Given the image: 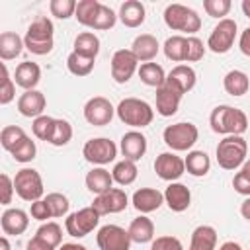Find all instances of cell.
I'll list each match as a JSON object with an SVG mask.
<instances>
[{"instance_id":"1","label":"cell","mask_w":250,"mask_h":250,"mask_svg":"<svg viewBox=\"0 0 250 250\" xmlns=\"http://www.w3.org/2000/svg\"><path fill=\"white\" fill-rule=\"evenodd\" d=\"M209 125L219 135H242L248 129V117L242 109L232 105H217L209 115Z\"/></svg>"},{"instance_id":"2","label":"cell","mask_w":250,"mask_h":250,"mask_svg":"<svg viewBox=\"0 0 250 250\" xmlns=\"http://www.w3.org/2000/svg\"><path fill=\"white\" fill-rule=\"evenodd\" d=\"M53 35H55L53 21L47 16H39L29 23V27L25 31V37H23V45L33 55H47L55 47Z\"/></svg>"},{"instance_id":"3","label":"cell","mask_w":250,"mask_h":250,"mask_svg":"<svg viewBox=\"0 0 250 250\" xmlns=\"http://www.w3.org/2000/svg\"><path fill=\"white\" fill-rule=\"evenodd\" d=\"M115 113H117L121 123L129 125L133 129L148 127L154 119V109L150 107L148 102H145L141 98H123L117 104Z\"/></svg>"},{"instance_id":"4","label":"cell","mask_w":250,"mask_h":250,"mask_svg":"<svg viewBox=\"0 0 250 250\" xmlns=\"http://www.w3.org/2000/svg\"><path fill=\"white\" fill-rule=\"evenodd\" d=\"M217 162L223 170H236L246 162L248 154V143L242 135H227L217 145Z\"/></svg>"},{"instance_id":"5","label":"cell","mask_w":250,"mask_h":250,"mask_svg":"<svg viewBox=\"0 0 250 250\" xmlns=\"http://www.w3.org/2000/svg\"><path fill=\"white\" fill-rule=\"evenodd\" d=\"M164 23L172 31H182L191 37L195 31H199L201 18L197 16L195 10H191L184 4H168L164 10Z\"/></svg>"},{"instance_id":"6","label":"cell","mask_w":250,"mask_h":250,"mask_svg":"<svg viewBox=\"0 0 250 250\" xmlns=\"http://www.w3.org/2000/svg\"><path fill=\"white\" fill-rule=\"evenodd\" d=\"M162 139L166 143L168 148H172L174 152H184V150H191V146L197 143L199 139V131L193 123L189 121H180L174 125H168L162 133Z\"/></svg>"},{"instance_id":"7","label":"cell","mask_w":250,"mask_h":250,"mask_svg":"<svg viewBox=\"0 0 250 250\" xmlns=\"http://www.w3.org/2000/svg\"><path fill=\"white\" fill-rule=\"evenodd\" d=\"M14 189H16V193L23 201H29V203L41 199L43 193H45L41 174L35 168H21V170H18L16 176H14Z\"/></svg>"},{"instance_id":"8","label":"cell","mask_w":250,"mask_h":250,"mask_svg":"<svg viewBox=\"0 0 250 250\" xmlns=\"http://www.w3.org/2000/svg\"><path fill=\"white\" fill-rule=\"evenodd\" d=\"M100 213L90 205V207H82V209H78V211H74V213H70L68 217H66V221H64V229H66V232L70 234V236H74V238H84V236H88L96 227H98V223H100Z\"/></svg>"},{"instance_id":"9","label":"cell","mask_w":250,"mask_h":250,"mask_svg":"<svg viewBox=\"0 0 250 250\" xmlns=\"http://www.w3.org/2000/svg\"><path fill=\"white\" fill-rule=\"evenodd\" d=\"M82 156L94 164V166H105L109 162L115 160L117 156V146L111 139H105V137H96V139H90L84 143L82 146Z\"/></svg>"},{"instance_id":"10","label":"cell","mask_w":250,"mask_h":250,"mask_svg":"<svg viewBox=\"0 0 250 250\" xmlns=\"http://www.w3.org/2000/svg\"><path fill=\"white\" fill-rule=\"evenodd\" d=\"M234 39H236V21L230 18L219 20V23L213 27V31L207 39V49L217 55H225L232 49Z\"/></svg>"},{"instance_id":"11","label":"cell","mask_w":250,"mask_h":250,"mask_svg":"<svg viewBox=\"0 0 250 250\" xmlns=\"http://www.w3.org/2000/svg\"><path fill=\"white\" fill-rule=\"evenodd\" d=\"M96 242L100 250H131V236L129 230H125L119 225H104L98 234Z\"/></svg>"},{"instance_id":"12","label":"cell","mask_w":250,"mask_h":250,"mask_svg":"<svg viewBox=\"0 0 250 250\" xmlns=\"http://www.w3.org/2000/svg\"><path fill=\"white\" fill-rule=\"evenodd\" d=\"M139 70V59L131 49H119L111 57V78L117 84H125Z\"/></svg>"},{"instance_id":"13","label":"cell","mask_w":250,"mask_h":250,"mask_svg":"<svg viewBox=\"0 0 250 250\" xmlns=\"http://www.w3.org/2000/svg\"><path fill=\"white\" fill-rule=\"evenodd\" d=\"M113 115H115V107L104 96H94L84 105V119L90 125H94V127L109 125L111 119H113Z\"/></svg>"},{"instance_id":"14","label":"cell","mask_w":250,"mask_h":250,"mask_svg":"<svg viewBox=\"0 0 250 250\" xmlns=\"http://www.w3.org/2000/svg\"><path fill=\"white\" fill-rule=\"evenodd\" d=\"M129 205V197L125 193V189L121 188H111L105 193H100L94 197L92 207L100 213V215H113V213H121L125 211Z\"/></svg>"},{"instance_id":"15","label":"cell","mask_w":250,"mask_h":250,"mask_svg":"<svg viewBox=\"0 0 250 250\" xmlns=\"http://www.w3.org/2000/svg\"><path fill=\"white\" fill-rule=\"evenodd\" d=\"M154 172L164 182H176L186 172V162L176 152H160L154 160Z\"/></svg>"},{"instance_id":"16","label":"cell","mask_w":250,"mask_h":250,"mask_svg":"<svg viewBox=\"0 0 250 250\" xmlns=\"http://www.w3.org/2000/svg\"><path fill=\"white\" fill-rule=\"evenodd\" d=\"M0 227L6 236H18L23 234L29 227V215L23 209L8 207L0 217Z\"/></svg>"},{"instance_id":"17","label":"cell","mask_w":250,"mask_h":250,"mask_svg":"<svg viewBox=\"0 0 250 250\" xmlns=\"http://www.w3.org/2000/svg\"><path fill=\"white\" fill-rule=\"evenodd\" d=\"M197 82V74L191 66L188 64H176L168 74H166V84L172 86L174 90H178L182 96L188 94L189 90H193Z\"/></svg>"},{"instance_id":"18","label":"cell","mask_w":250,"mask_h":250,"mask_svg":"<svg viewBox=\"0 0 250 250\" xmlns=\"http://www.w3.org/2000/svg\"><path fill=\"white\" fill-rule=\"evenodd\" d=\"M119 148H121V154L127 158V160H141L146 152V137L137 131V129H131L127 131L123 137H121V143H119Z\"/></svg>"},{"instance_id":"19","label":"cell","mask_w":250,"mask_h":250,"mask_svg":"<svg viewBox=\"0 0 250 250\" xmlns=\"http://www.w3.org/2000/svg\"><path fill=\"white\" fill-rule=\"evenodd\" d=\"M131 203L141 215H146V213L160 209V205L164 203V193L158 191L156 188H141L133 193Z\"/></svg>"},{"instance_id":"20","label":"cell","mask_w":250,"mask_h":250,"mask_svg":"<svg viewBox=\"0 0 250 250\" xmlns=\"http://www.w3.org/2000/svg\"><path fill=\"white\" fill-rule=\"evenodd\" d=\"M47 107V100H45V94L39 92V90H25L20 98H18V111L23 115V117H39L43 115Z\"/></svg>"},{"instance_id":"21","label":"cell","mask_w":250,"mask_h":250,"mask_svg":"<svg viewBox=\"0 0 250 250\" xmlns=\"http://www.w3.org/2000/svg\"><path fill=\"white\" fill-rule=\"evenodd\" d=\"M164 203L174 213L186 211L189 207V203H191V191H189V188L184 186V184H180V182H170L168 188L164 189Z\"/></svg>"},{"instance_id":"22","label":"cell","mask_w":250,"mask_h":250,"mask_svg":"<svg viewBox=\"0 0 250 250\" xmlns=\"http://www.w3.org/2000/svg\"><path fill=\"white\" fill-rule=\"evenodd\" d=\"M182 102V94L178 90H174L172 86H168L164 82V86L156 88V113L162 117H172Z\"/></svg>"},{"instance_id":"23","label":"cell","mask_w":250,"mask_h":250,"mask_svg":"<svg viewBox=\"0 0 250 250\" xmlns=\"http://www.w3.org/2000/svg\"><path fill=\"white\" fill-rule=\"evenodd\" d=\"M41 80V68L37 62L33 61H23L16 66V72H14V82L23 88V90H35V86L39 84Z\"/></svg>"},{"instance_id":"24","label":"cell","mask_w":250,"mask_h":250,"mask_svg":"<svg viewBox=\"0 0 250 250\" xmlns=\"http://www.w3.org/2000/svg\"><path fill=\"white\" fill-rule=\"evenodd\" d=\"M158 49H160L158 39L154 35H150V33L137 35L135 41H133V45H131V51L139 59V62H150L158 55Z\"/></svg>"},{"instance_id":"25","label":"cell","mask_w":250,"mask_h":250,"mask_svg":"<svg viewBox=\"0 0 250 250\" xmlns=\"http://www.w3.org/2000/svg\"><path fill=\"white\" fill-rule=\"evenodd\" d=\"M117 18L121 20V23L125 27H139V25H143V21L146 18L145 4L139 0H125L119 8Z\"/></svg>"},{"instance_id":"26","label":"cell","mask_w":250,"mask_h":250,"mask_svg":"<svg viewBox=\"0 0 250 250\" xmlns=\"http://www.w3.org/2000/svg\"><path fill=\"white\" fill-rule=\"evenodd\" d=\"M84 182H86V188H88L92 193H96V195L105 193L107 189L113 188V176H111V172L105 170L104 166H94V168L86 174Z\"/></svg>"},{"instance_id":"27","label":"cell","mask_w":250,"mask_h":250,"mask_svg":"<svg viewBox=\"0 0 250 250\" xmlns=\"http://www.w3.org/2000/svg\"><path fill=\"white\" fill-rule=\"evenodd\" d=\"M127 230H129L131 240L137 242V244H146V242L154 240V225H152V221L146 215L135 217Z\"/></svg>"},{"instance_id":"28","label":"cell","mask_w":250,"mask_h":250,"mask_svg":"<svg viewBox=\"0 0 250 250\" xmlns=\"http://www.w3.org/2000/svg\"><path fill=\"white\" fill-rule=\"evenodd\" d=\"M217 246V230L211 225H199L191 232L188 250H215Z\"/></svg>"},{"instance_id":"29","label":"cell","mask_w":250,"mask_h":250,"mask_svg":"<svg viewBox=\"0 0 250 250\" xmlns=\"http://www.w3.org/2000/svg\"><path fill=\"white\" fill-rule=\"evenodd\" d=\"M23 39L14 33V31H4L0 33V59L2 61H12L21 55L23 51Z\"/></svg>"},{"instance_id":"30","label":"cell","mask_w":250,"mask_h":250,"mask_svg":"<svg viewBox=\"0 0 250 250\" xmlns=\"http://www.w3.org/2000/svg\"><path fill=\"white\" fill-rule=\"evenodd\" d=\"M223 86H225V92L230 94V96H244L250 88V80H248V74L234 68V70H229L223 78Z\"/></svg>"},{"instance_id":"31","label":"cell","mask_w":250,"mask_h":250,"mask_svg":"<svg viewBox=\"0 0 250 250\" xmlns=\"http://www.w3.org/2000/svg\"><path fill=\"white\" fill-rule=\"evenodd\" d=\"M184 162H186V172L195 178H201L211 170V160L205 150H189Z\"/></svg>"},{"instance_id":"32","label":"cell","mask_w":250,"mask_h":250,"mask_svg":"<svg viewBox=\"0 0 250 250\" xmlns=\"http://www.w3.org/2000/svg\"><path fill=\"white\" fill-rule=\"evenodd\" d=\"M74 53L96 61V57H98V53H100V39H98V35L92 33V31H82V33H78L76 39H74Z\"/></svg>"},{"instance_id":"33","label":"cell","mask_w":250,"mask_h":250,"mask_svg":"<svg viewBox=\"0 0 250 250\" xmlns=\"http://www.w3.org/2000/svg\"><path fill=\"white\" fill-rule=\"evenodd\" d=\"M137 72H139L141 82L146 84V86H150V88H160L166 82V72L156 62H143Z\"/></svg>"},{"instance_id":"34","label":"cell","mask_w":250,"mask_h":250,"mask_svg":"<svg viewBox=\"0 0 250 250\" xmlns=\"http://www.w3.org/2000/svg\"><path fill=\"white\" fill-rule=\"evenodd\" d=\"M164 55L172 62H184L188 53V37L184 35H172L164 41Z\"/></svg>"},{"instance_id":"35","label":"cell","mask_w":250,"mask_h":250,"mask_svg":"<svg viewBox=\"0 0 250 250\" xmlns=\"http://www.w3.org/2000/svg\"><path fill=\"white\" fill-rule=\"evenodd\" d=\"M100 8H102V2H98V0H80L76 4L74 18H76V21L80 25L92 27L94 25V20H96V16L100 12Z\"/></svg>"},{"instance_id":"36","label":"cell","mask_w":250,"mask_h":250,"mask_svg":"<svg viewBox=\"0 0 250 250\" xmlns=\"http://www.w3.org/2000/svg\"><path fill=\"white\" fill-rule=\"evenodd\" d=\"M137 174H139L137 164H135L133 160H127V158L115 162V166H113V170H111L113 182H117L119 186H129V184H133V182L137 180Z\"/></svg>"},{"instance_id":"37","label":"cell","mask_w":250,"mask_h":250,"mask_svg":"<svg viewBox=\"0 0 250 250\" xmlns=\"http://www.w3.org/2000/svg\"><path fill=\"white\" fill-rule=\"evenodd\" d=\"M94 59H88V57H82V55H78V53H70L68 57H66V68H68V72L70 74H74V76H88L92 70H94Z\"/></svg>"},{"instance_id":"38","label":"cell","mask_w":250,"mask_h":250,"mask_svg":"<svg viewBox=\"0 0 250 250\" xmlns=\"http://www.w3.org/2000/svg\"><path fill=\"white\" fill-rule=\"evenodd\" d=\"M35 236L41 238V240H45V242L51 244L53 248H57V246L62 244V229H61V225L55 223V221H47V223H43V225L37 229Z\"/></svg>"},{"instance_id":"39","label":"cell","mask_w":250,"mask_h":250,"mask_svg":"<svg viewBox=\"0 0 250 250\" xmlns=\"http://www.w3.org/2000/svg\"><path fill=\"white\" fill-rule=\"evenodd\" d=\"M25 137H27V135H25V131H23L21 127H18V125H6V127L0 131V145H2L4 150L12 152Z\"/></svg>"},{"instance_id":"40","label":"cell","mask_w":250,"mask_h":250,"mask_svg":"<svg viewBox=\"0 0 250 250\" xmlns=\"http://www.w3.org/2000/svg\"><path fill=\"white\" fill-rule=\"evenodd\" d=\"M72 139V125L66 119H55L53 135L49 139V145L53 146H64Z\"/></svg>"},{"instance_id":"41","label":"cell","mask_w":250,"mask_h":250,"mask_svg":"<svg viewBox=\"0 0 250 250\" xmlns=\"http://www.w3.org/2000/svg\"><path fill=\"white\" fill-rule=\"evenodd\" d=\"M53 127H55V117L45 115V113L39 115V117H35L33 123H31L33 135H35L39 141H45V143H49V139H51V135H53Z\"/></svg>"},{"instance_id":"42","label":"cell","mask_w":250,"mask_h":250,"mask_svg":"<svg viewBox=\"0 0 250 250\" xmlns=\"http://www.w3.org/2000/svg\"><path fill=\"white\" fill-rule=\"evenodd\" d=\"M0 68H2V80H0V104H2V105H8V104L16 98V82H14V78H10V72H8L6 62H2Z\"/></svg>"},{"instance_id":"43","label":"cell","mask_w":250,"mask_h":250,"mask_svg":"<svg viewBox=\"0 0 250 250\" xmlns=\"http://www.w3.org/2000/svg\"><path fill=\"white\" fill-rule=\"evenodd\" d=\"M12 156H14V160L16 162H21V164H25V162H31L33 158H35V154H37V146H35V141H31V137H25L12 152H10Z\"/></svg>"},{"instance_id":"44","label":"cell","mask_w":250,"mask_h":250,"mask_svg":"<svg viewBox=\"0 0 250 250\" xmlns=\"http://www.w3.org/2000/svg\"><path fill=\"white\" fill-rule=\"evenodd\" d=\"M49 209H51V215L53 217H64L68 213V207H70V201L66 195L59 193V191H53V193H47L45 197Z\"/></svg>"},{"instance_id":"45","label":"cell","mask_w":250,"mask_h":250,"mask_svg":"<svg viewBox=\"0 0 250 250\" xmlns=\"http://www.w3.org/2000/svg\"><path fill=\"white\" fill-rule=\"evenodd\" d=\"M76 4H78L76 0H51L49 10H51V16H55L59 20H68L74 16Z\"/></svg>"},{"instance_id":"46","label":"cell","mask_w":250,"mask_h":250,"mask_svg":"<svg viewBox=\"0 0 250 250\" xmlns=\"http://www.w3.org/2000/svg\"><path fill=\"white\" fill-rule=\"evenodd\" d=\"M115 21H117V14H115V12H113L109 6L102 4L100 12H98V16H96V20H94V25H92V29H98V31H105V29H111V27L115 25Z\"/></svg>"},{"instance_id":"47","label":"cell","mask_w":250,"mask_h":250,"mask_svg":"<svg viewBox=\"0 0 250 250\" xmlns=\"http://www.w3.org/2000/svg\"><path fill=\"white\" fill-rule=\"evenodd\" d=\"M230 8H232L230 0H203V10L211 18L225 20V16L230 12Z\"/></svg>"},{"instance_id":"48","label":"cell","mask_w":250,"mask_h":250,"mask_svg":"<svg viewBox=\"0 0 250 250\" xmlns=\"http://www.w3.org/2000/svg\"><path fill=\"white\" fill-rule=\"evenodd\" d=\"M205 47L203 41L195 35L188 37V53H186V62H195V61H201L203 55H205Z\"/></svg>"},{"instance_id":"49","label":"cell","mask_w":250,"mask_h":250,"mask_svg":"<svg viewBox=\"0 0 250 250\" xmlns=\"http://www.w3.org/2000/svg\"><path fill=\"white\" fill-rule=\"evenodd\" d=\"M150 250H184L180 238L172 236V234H164V236H156L150 242Z\"/></svg>"},{"instance_id":"50","label":"cell","mask_w":250,"mask_h":250,"mask_svg":"<svg viewBox=\"0 0 250 250\" xmlns=\"http://www.w3.org/2000/svg\"><path fill=\"white\" fill-rule=\"evenodd\" d=\"M29 215H31L33 219L41 221V223H45L47 219L53 217V215H51V209H49V205H47L45 199H37V201H33L31 207H29Z\"/></svg>"},{"instance_id":"51","label":"cell","mask_w":250,"mask_h":250,"mask_svg":"<svg viewBox=\"0 0 250 250\" xmlns=\"http://www.w3.org/2000/svg\"><path fill=\"white\" fill-rule=\"evenodd\" d=\"M0 188H2V205H10L12 203V195H14V180L8 176V174H2L0 176Z\"/></svg>"},{"instance_id":"52","label":"cell","mask_w":250,"mask_h":250,"mask_svg":"<svg viewBox=\"0 0 250 250\" xmlns=\"http://www.w3.org/2000/svg\"><path fill=\"white\" fill-rule=\"evenodd\" d=\"M232 188H234V191H236V193L250 197V178H248L246 174L236 172V174H234V178H232Z\"/></svg>"},{"instance_id":"53","label":"cell","mask_w":250,"mask_h":250,"mask_svg":"<svg viewBox=\"0 0 250 250\" xmlns=\"http://www.w3.org/2000/svg\"><path fill=\"white\" fill-rule=\"evenodd\" d=\"M238 49L242 55L250 57V25L240 33V39H238Z\"/></svg>"},{"instance_id":"54","label":"cell","mask_w":250,"mask_h":250,"mask_svg":"<svg viewBox=\"0 0 250 250\" xmlns=\"http://www.w3.org/2000/svg\"><path fill=\"white\" fill-rule=\"evenodd\" d=\"M25 250H55L51 244H47L45 240H41V238H37V236H33L29 242H27V246H25Z\"/></svg>"},{"instance_id":"55","label":"cell","mask_w":250,"mask_h":250,"mask_svg":"<svg viewBox=\"0 0 250 250\" xmlns=\"http://www.w3.org/2000/svg\"><path fill=\"white\" fill-rule=\"evenodd\" d=\"M59 250H88V248L82 246V244H78V242H62L59 246Z\"/></svg>"},{"instance_id":"56","label":"cell","mask_w":250,"mask_h":250,"mask_svg":"<svg viewBox=\"0 0 250 250\" xmlns=\"http://www.w3.org/2000/svg\"><path fill=\"white\" fill-rule=\"evenodd\" d=\"M240 215H242L246 221H250V197H246V199L242 201V205H240Z\"/></svg>"},{"instance_id":"57","label":"cell","mask_w":250,"mask_h":250,"mask_svg":"<svg viewBox=\"0 0 250 250\" xmlns=\"http://www.w3.org/2000/svg\"><path fill=\"white\" fill-rule=\"evenodd\" d=\"M219 250H242V246L238 242H234V240H227V242H223L219 246Z\"/></svg>"},{"instance_id":"58","label":"cell","mask_w":250,"mask_h":250,"mask_svg":"<svg viewBox=\"0 0 250 250\" xmlns=\"http://www.w3.org/2000/svg\"><path fill=\"white\" fill-rule=\"evenodd\" d=\"M240 8H242V14H244V16L250 20V0H242Z\"/></svg>"},{"instance_id":"59","label":"cell","mask_w":250,"mask_h":250,"mask_svg":"<svg viewBox=\"0 0 250 250\" xmlns=\"http://www.w3.org/2000/svg\"><path fill=\"white\" fill-rule=\"evenodd\" d=\"M240 172H242V174H246V176L250 178V158H248V160H246V162L240 166Z\"/></svg>"},{"instance_id":"60","label":"cell","mask_w":250,"mask_h":250,"mask_svg":"<svg viewBox=\"0 0 250 250\" xmlns=\"http://www.w3.org/2000/svg\"><path fill=\"white\" fill-rule=\"evenodd\" d=\"M0 248H2V250H10V242H8V236H6V234L0 238Z\"/></svg>"}]
</instances>
